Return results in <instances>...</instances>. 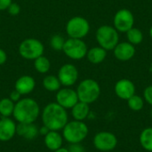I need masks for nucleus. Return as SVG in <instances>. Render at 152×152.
Returning a JSON list of instances; mask_svg holds the SVG:
<instances>
[{
	"label": "nucleus",
	"mask_w": 152,
	"mask_h": 152,
	"mask_svg": "<svg viewBox=\"0 0 152 152\" xmlns=\"http://www.w3.org/2000/svg\"><path fill=\"white\" fill-rule=\"evenodd\" d=\"M34 68L38 73L45 74L51 69V61L47 57L42 55L34 61Z\"/></svg>",
	"instance_id": "nucleus-24"
},
{
	"label": "nucleus",
	"mask_w": 152,
	"mask_h": 152,
	"mask_svg": "<svg viewBox=\"0 0 152 152\" xmlns=\"http://www.w3.org/2000/svg\"><path fill=\"white\" fill-rule=\"evenodd\" d=\"M71 115L74 120L85 121L90 115L89 104L78 102L71 108Z\"/></svg>",
	"instance_id": "nucleus-19"
},
{
	"label": "nucleus",
	"mask_w": 152,
	"mask_h": 152,
	"mask_svg": "<svg viewBox=\"0 0 152 152\" xmlns=\"http://www.w3.org/2000/svg\"><path fill=\"white\" fill-rule=\"evenodd\" d=\"M61 131L63 139L69 144L81 143L86 140L89 134L87 125L84 121L78 120L69 121Z\"/></svg>",
	"instance_id": "nucleus-3"
},
{
	"label": "nucleus",
	"mask_w": 152,
	"mask_h": 152,
	"mask_svg": "<svg viewBox=\"0 0 152 152\" xmlns=\"http://www.w3.org/2000/svg\"><path fill=\"white\" fill-rule=\"evenodd\" d=\"M49 131H50V129H49L48 127H46L45 126H44V125H43V126H42V127H40V128L38 129V133H39V134H40V135H43V136L46 135V134L49 133Z\"/></svg>",
	"instance_id": "nucleus-34"
},
{
	"label": "nucleus",
	"mask_w": 152,
	"mask_h": 152,
	"mask_svg": "<svg viewBox=\"0 0 152 152\" xmlns=\"http://www.w3.org/2000/svg\"><path fill=\"white\" fill-rule=\"evenodd\" d=\"M88 48L86 44L83 39L78 38H70L69 37L65 40L62 52L64 54L71 60L79 61L84 59L86 56Z\"/></svg>",
	"instance_id": "nucleus-8"
},
{
	"label": "nucleus",
	"mask_w": 152,
	"mask_h": 152,
	"mask_svg": "<svg viewBox=\"0 0 152 152\" xmlns=\"http://www.w3.org/2000/svg\"><path fill=\"white\" fill-rule=\"evenodd\" d=\"M95 38L98 45L106 51L113 50L119 43L118 31L110 25L100 26L96 30Z\"/></svg>",
	"instance_id": "nucleus-5"
},
{
	"label": "nucleus",
	"mask_w": 152,
	"mask_h": 152,
	"mask_svg": "<svg viewBox=\"0 0 152 152\" xmlns=\"http://www.w3.org/2000/svg\"><path fill=\"white\" fill-rule=\"evenodd\" d=\"M7 11H8V13L11 16H17L20 12V6L19 4L12 2V4L7 8Z\"/></svg>",
	"instance_id": "nucleus-28"
},
{
	"label": "nucleus",
	"mask_w": 152,
	"mask_h": 152,
	"mask_svg": "<svg viewBox=\"0 0 152 152\" xmlns=\"http://www.w3.org/2000/svg\"><path fill=\"white\" fill-rule=\"evenodd\" d=\"M36 87V81L33 77L28 75H24L20 77L14 85V89L18 91L21 95L29 94L34 91Z\"/></svg>",
	"instance_id": "nucleus-16"
},
{
	"label": "nucleus",
	"mask_w": 152,
	"mask_h": 152,
	"mask_svg": "<svg viewBox=\"0 0 152 152\" xmlns=\"http://www.w3.org/2000/svg\"><path fill=\"white\" fill-rule=\"evenodd\" d=\"M43 86L46 91L57 92L61 89V84L58 77L54 75H47L43 79Z\"/></svg>",
	"instance_id": "nucleus-22"
},
{
	"label": "nucleus",
	"mask_w": 152,
	"mask_h": 152,
	"mask_svg": "<svg viewBox=\"0 0 152 152\" xmlns=\"http://www.w3.org/2000/svg\"><path fill=\"white\" fill-rule=\"evenodd\" d=\"M11 4H12V0H0V11L7 10V8Z\"/></svg>",
	"instance_id": "nucleus-32"
},
{
	"label": "nucleus",
	"mask_w": 152,
	"mask_h": 152,
	"mask_svg": "<svg viewBox=\"0 0 152 152\" xmlns=\"http://www.w3.org/2000/svg\"><path fill=\"white\" fill-rule=\"evenodd\" d=\"M150 115H151V117L152 118V107L151 109V111H150Z\"/></svg>",
	"instance_id": "nucleus-37"
},
{
	"label": "nucleus",
	"mask_w": 152,
	"mask_h": 152,
	"mask_svg": "<svg viewBox=\"0 0 152 152\" xmlns=\"http://www.w3.org/2000/svg\"><path fill=\"white\" fill-rule=\"evenodd\" d=\"M126 38H127V42H129L130 44L135 46L137 45H140L142 42L143 34L142 30H140L137 28L133 27L126 32Z\"/></svg>",
	"instance_id": "nucleus-25"
},
{
	"label": "nucleus",
	"mask_w": 152,
	"mask_h": 152,
	"mask_svg": "<svg viewBox=\"0 0 152 152\" xmlns=\"http://www.w3.org/2000/svg\"><path fill=\"white\" fill-rule=\"evenodd\" d=\"M18 52L23 59L35 61L37 58L44 54L45 46L38 39L26 38L19 45Z\"/></svg>",
	"instance_id": "nucleus-6"
},
{
	"label": "nucleus",
	"mask_w": 152,
	"mask_h": 152,
	"mask_svg": "<svg viewBox=\"0 0 152 152\" xmlns=\"http://www.w3.org/2000/svg\"><path fill=\"white\" fill-rule=\"evenodd\" d=\"M79 102L77 91L70 87L61 88L56 94V102L66 110H71V108Z\"/></svg>",
	"instance_id": "nucleus-12"
},
{
	"label": "nucleus",
	"mask_w": 152,
	"mask_h": 152,
	"mask_svg": "<svg viewBox=\"0 0 152 152\" xmlns=\"http://www.w3.org/2000/svg\"><path fill=\"white\" fill-rule=\"evenodd\" d=\"M16 123L10 118H0V142H6L16 135Z\"/></svg>",
	"instance_id": "nucleus-15"
},
{
	"label": "nucleus",
	"mask_w": 152,
	"mask_h": 152,
	"mask_svg": "<svg viewBox=\"0 0 152 152\" xmlns=\"http://www.w3.org/2000/svg\"><path fill=\"white\" fill-rule=\"evenodd\" d=\"M67 149L69 152H86L85 147L81 143H71Z\"/></svg>",
	"instance_id": "nucleus-30"
},
{
	"label": "nucleus",
	"mask_w": 152,
	"mask_h": 152,
	"mask_svg": "<svg viewBox=\"0 0 152 152\" xmlns=\"http://www.w3.org/2000/svg\"><path fill=\"white\" fill-rule=\"evenodd\" d=\"M90 31L89 21L81 16H75L69 19L66 24V33L70 38L83 39Z\"/></svg>",
	"instance_id": "nucleus-7"
},
{
	"label": "nucleus",
	"mask_w": 152,
	"mask_h": 152,
	"mask_svg": "<svg viewBox=\"0 0 152 152\" xmlns=\"http://www.w3.org/2000/svg\"><path fill=\"white\" fill-rule=\"evenodd\" d=\"M139 142L143 150L152 152V127H146L141 132Z\"/></svg>",
	"instance_id": "nucleus-21"
},
{
	"label": "nucleus",
	"mask_w": 152,
	"mask_h": 152,
	"mask_svg": "<svg viewBox=\"0 0 152 152\" xmlns=\"http://www.w3.org/2000/svg\"><path fill=\"white\" fill-rule=\"evenodd\" d=\"M86 57L92 64H100L106 59L107 51L102 47H101L100 45L94 46L88 49Z\"/></svg>",
	"instance_id": "nucleus-20"
},
{
	"label": "nucleus",
	"mask_w": 152,
	"mask_h": 152,
	"mask_svg": "<svg viewBox=\"0 0 152 152\" xmlns=\"http://www.w3.org/2000/svg\"><path fill=\"white\" fill-rule=\"evenodd\" d=\"M150 36H151V37L152 38V26L151 27V28H150Z\"/></svg>",
	"instance_id": "nucleus-36"
},
{
	"label": "nucleus",
	"mask_w": 152,
	"mask_h": 152,
	"mask_svg": "<svg viewBox=\"0 0 152 152\" xmlns=\"http://www.w3.org/2000/svg\"><path fill=\"white\" fill-rule=\"evenodd\" d=\"M76 91L79 102L89 105L95 102L101 95V86L99 83L93 78H86L82 80L78 84Z\"/></svg>",
	"instance_id": "nucleus-4"
},
{
	"label": "nucleus",
	"mask_w": 152,
	"mask_h": 152,
	"mask_svg": "<svg viewBox=\"0 0 152 152\" xmlns=\"http://www.w3.org/2000/svg\"><path fill=\"white\" fill-rule=\"evenodd\" d=\"M143 99L144 101L152 107V85L148 86L143 90Z\"/></svg>",
	"instance_id": "nucleus-29"
},
{
	"label": "nucleus",
	"mask_w": 152,
	"mask_h": 152,
	"mask_svg": "<svg viewBox=\"0 0 152 152\" xmlns=\"http://www.w3.org/2000/svg\"><path fill=\"white\" fill-rule=\"evenodd\" d=\"M118 137L111 132L101 131L97 133L93 139V144L99 151L109 152L118 146Z\"/></svg>",
	"instance_id": "nucleus-9"
},
{
	"label": "nucleus",
	"mask_w": 152,
	"mask_h": 152,
	"mask_svg": "<svg viewBox=\"0 0 152 152\" xmlns=\"http://www.w3.org/2000/svg\"><path fill=\"white\" fill-rule=\"evenodd\" d=\"M38 129L39 128L34 123H30V124L18 123V125L16 126V134L24 138L25 140L31 141L37 138V135L39 134Z\"/></svg>",
	"instance_id": "nucleus-17"
},
{
	"label": "nucleus",
	"mask_w": 152,
	"mask_h": 152,
	"mask_svg": "<svg viewBox=\"0 0 152 152\" xmlns=\"http://www.w3.org/2000/svg\"><path fill=\"white\" fill-rule=\"evenodd\" d=\"M41 118L43 125L51 131H61L69 122L67 110L62 108L57 102H50L45 106Z\"/></svg>",
	"instance_id": "nucleus-1"
},
{
	"label": "nucleus",
	"mask_w": 152,
	"mask_h": 152,
	"mask_svg": "<svg viewBox=\"0 0 152 152\" xmlns=\"http://www.w3.org/2000/svg\"><path fill=\"white\" fill-rule=\"evenodd\" d=\"M53 152H69L68 151V149L67 148H63V147H61V149H59V150H57V151H55Z\"/></svg>",
	"instance_id": "nucleus-35"
},
{
	"label": "nucleus",
	"mask_w": 152,
	"mask_h": 152,
	"mask_svg": "<svg viewBox=\"0 0 152 152\" xmlns=\"http://www.w3.org/2000/svg\"><path fill=\"white\" fill-rule=\"evenodd\" d=\"M115 58L120 61H127L135 55V46L129 42H120L113 49Z\"/></svg>",
	"instance_id": "nucleus-14"
},
{
	"label": "nucleus",
	"mask_w": 152,
	"mask_h": 152,
	"mask_svg": "<svg viewBox=\"0 0 152 152\" xmlns=\"http://www.w3.org/2000/svg\"><path fill=\"white\" fill-rule=\"evenodd\" d=\"M15 103L10 98H3L0 100V115L2 118H10L12 116Z\"/></svg>",
	"instance_id": "nucleus-23"
},
{
	"label": "nucleus",
	"mask_w": 152,
	"mask_h": 152,
	"mask_svg": "<svg viewBox=\"0 0 152 152\" xmlns=\"http://www.w3.org/2000/svg\"><path fill=\"white\" fill-rule=\"evenodd\" d=\"M63 137L58 131H49V133L44 136V142L45 147L51 151H55L62 147L63 144Z\"/></svg>",
	"instance_id": "nucleus-18"
},
{
	"label": "nucleus",
	"mask_w": 152,
	"mask_h": 152,
	"mask_svg": "<svg viewBox=\"0 0 152 152\" xmlns=\"http://www.w3.org/2000/svg\"><path fill=\"white\" fill-rule=\"evenodd\" d=\"M65 43V39L62 36L59 35V34H55L53 35L51 39H50V45L51 47L54 50V51H62L63 45Z\"/></svg>",
	"instance_id": "nucleus-27"
},
{
	"label": "nucleus",
	"mask_w": 152,
	"mask_h": 152,
	"mask_svg": "<svg viewBox=\"0 0 152 152\" xmlns=\"http://www.w3.org/2000/svg\"><path fill=\"white\" fill-rule=\"evenodd\" d=\"M113 23V27L118 32L126 33L134 25V16L129 9L123 8L115 13Z\"/></svg>",
	"instance_id": "nucleus-10"
},
{
	"label": "nucleus",
	"mask_w": 152,
	"mask_h": 152,
	"mask_svg": "<svg viewBox=\"0 0 152 152\" xmlns=\"http://www.w3.org/2000/svg\"><path fill=\"white\" fill-rule=\"evenodd\" d=\"M135 86L134 82L127 78H121L114 86L115 94L121 100L127 101L130 97L135 94Z\"/></svg>",
	"instance_id": "nucleus-13"
},
{
	"label": "nucleus",
	"mask_w": 152,
	"mask_h": 152,
	"mask_svg": "<svg viewBox=\"0 0 152 152\" xmlns=\"http://www.w3.org/2000/svg\"><path fill=\"white\" fill-rule=\"evenodd\" d=\"M144 103H145V101H144L143 97L137 95V94H134L132 97H130L127 100L128 108L134 112L141 111L144 107Z\"/></svg>",
	"instance_id": "nucleus-26"
},
{
	"label": "nucleus",
	"mask_w": 152,
	"mask_h": 152,
	"mask_svg": "<svg viewBox=\"0 0 152 152\" xmlns=\"http://www.w3.org/2000/svg\"><path fill=\"white\" fill-rule=\"evenodd\" d=\"M9 98H10L14 103H16L17 102H19V101L21 99V94H20L18 91H16V90L14 89V90L10 94Z\"/></svg>",
	"instance_id": "nucleus-31"
},
{
	"label": "nucleus",
	"mask_w": 152,
	"mask_h": 152,
	"mask_svg": "<svg viewBox=\"0 0 152 152\" xmlns=\"http://www.w3.org/2000/svg\"><path fill=\"white\" fill-rule=\"evenodd\" d=\"M40 115V107L32 98H21L14 105L12 117L18 123H35Z\"/></svg>",
	"instance_id": "nucleus-2"
},
{
	"label": "nucleus",
	"mask_w": 152,
	"mask_h": 152,
	"mask_svg": "<svg viewBox=\"0 0 152 152\" xmlns=\"http://www.w3.org/2000/svg\"><path fill=\"white\" fill-rule=\"evenodd\" d=\"M7 61V53L2 48H0V65H3Z\"/></svg>",
	"instance_id": "nucleus-33"
},
{
	"label": "nucleus",
	"mask_w": 152,
	"mask_h": 152,
	"mask_svg": "<svg viewBox=\"0 0 152 152\" xmlns=\"http://www.w3.org/2000/svg\"><path fill=\"white\" fill-rule=\"evenodd\" d=\"M78 76L77 68L71 63H66L60 68L57 77L61 86L64 87H70L77 83Z\"/></svg>",
	"instance_id": "nucleus-11"
}]
</instances>
